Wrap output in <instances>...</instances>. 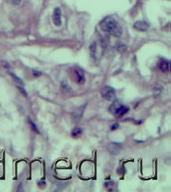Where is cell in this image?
Here are the masks:
<instances>
[{"mask_svg": "<svg viewBox=\"0 0 171 192\" xmlns=\"http://www.w3.org/2000/svg\"><path fill=\"white\" fill-rule=\"evenodd\" d=\"M109 148H112V149H113V151H111V153H113V154H117V152L120 150V145L118 143H113L110 144L109 146H108V149H109Z\"/></svg>", "mask_w": 171, "mask_h": 192, "instance_id": "8", "label": "cell"}, {"mask_svg": "<svg viewBox=\"0 0 171 192\" xmlns=\"http://www.w3.org/2000/svg\"><path fill=\"white\" fill-rule=\"evenodd\" d=\"M33 74H34V75L35 76V77H38L39 75H41V72L37 71H33Z\"/></svg>", "mask_w": 171, "mask_h": 192, "instance_id": "15", "label": "cell"}, {"mask_svg": "<svg viewBox=\"0 0 171 192\" xmlns=\"http://www.w3.org/2000/svg\"><path fill=\"white\" fill-rule=\"evenodd\" d=\"M8 2L12 5H14V6H17L19 4H20L21 3V0H8Z\"/></svg>", "mask_w": 171, "mask_h": 192, "instance_id": "12", "label": "cell"}, {"mask_svg": "<svg viewBox=\"0 0 171 192\" xmlns=\"http://www.w3.org/2000/svg\"><path fill=\"white\" fill-rule=\"evenodd\" d=\"M19 90H20V91H21L23 92V94H24V95H27V93H26V91H24V90L23 89V88H19Z\"/></svg>", "mask_w": 171, "mask_h": 192, "instance_id": "16", "label": "cell"}, {"mask_svg": "<svg viewBox=\"0 0 171 192\" xmlns=\"http://www.w3.org/2000/svg\"><path fill=\"white\" fill-rule=\"evenodd\" d=\"M117 128H119V125L117 123H115L113 124V126H111V130L112 131H114V130H117Z\"/></svg>", "mask_w": 171, "mask_h": 192, "instance_id": "14", "label": "cell"}, {"mask_svg": "<svg viewBox=\"0 0 171 192\" xmlns=\"http://www.w3.org/2000/svg\"><path fill=\"white\" fill-rule=\"evenodd\" d=\"M12 76H13V78H14V79H15V81H16V82H17V83H20V84H23V81L21 80V79H19V78H18L17 76H16V75H14V74H12Z\"/></svg>", "mask_w": 171, "mask_h": 192, "instance_id": "13", "label": "cell"}, {"mask_svg": "<svg viewBox=\"0 0 171 192\" xmlns=\"http://www.w3.org/2000/svg\"><path fill=\"white\" fill-rule=\"evenodd\" d=\"M100 26L102 31L116 37H119L122 34V30L117 20L112 17L105 18L100 23Z\"/></svg>", "mask_w": 171, "mask_h": 192, "instance_id": "1", "label": "cell"}, {"mask_svg": "<svg viewBox=\"0 0 171 192\" xmlns=\"http://www.w3.org/2000/svg\"><path fill=\"white\" fill-rule=\"evenodd\" d=\"M129 111V107L128 106H124V105H120V106L117 107L116 111H114L113 115H115L117 118L122 117L123 115H126V113H128V111Z\"/></svg>", "mask_w": 171, "mask_h": 192, "instance_id": "5", "label": "cell"}, {"mask_svg": "<svg viewBox=\"0 0 171 192\" xmlns=\"http://www.w3.org/2000/svg\"><path fill=\"white\" fill-rule=\"evenodd\" d=\"M52 21H53L55 26H61V23H62V21H61V11H60V9L59 7L55 8L53 14H52Z\"/></svg>", "mask_w": 171, "mask_h": 192, "instance_id": "3", "label": "cell"}, {"mask_svg": "<svg viewBox=\"0 0 171 192\" xmlns=\"http://www.w3.org/2000/svg\"><path fill=\"white\" fill-rule=\"evenodd\" d=\"M75 75H76V80L79 84H82L85 82L84 75L81 71H79V70L75 71Z\"/></svg>", "mask_w": 171, "mask_h": 192, "instance_id": "7", "label": "cell"}, {"mask_svg": "<svg viewBox=\"0 0 171 192\" xmlns=\"http://www.w3.org/2000/svg\"><path fill=\"white\" fill-rule=\"evenodd\" d=\"M96 51H97V43L93 42L91 44V46H90V53H91V55L92 58L95 57Z\"/></svg>", "mask_w": 171, "mask_h": 192, "instance_id": "9", "label": "cell"}, {"mask_svg": "<svg viewBox=\"0 0 171 192\" xmlns=\"http://www.w3.org/2000/svg\"><path fill=\"white\" fill-rule=\"evenodd\" d=\"M149 23L146 21H137L136 23L133 24V27L137 31H146L149 29Z\"/></svg>", "mask_w": 171, "mask_h": 192, "instance_id": "4", "label": "cell"}, {"mask_svg": "<svg viewBox=\"0 0 171 192\" xmlns=\"http://www.w3.org/2000/svg\"><path fill=\"white\" fill-rule=\"evenodd\" d=\"M101 95H102L103 98L106 99V100H113L116 96V93H115V90L111 87V86H105L102 90H101Z\"/></svg>", "mask_w": 171, "mask_h": 192, "instance_id": "2", "label": "cell"}, {"mask_svg": "<svg viewBox=\"0 0 171 192\" xmlns=\"http://www.w3.org/2000/svg\"><path fill=\"white\" fill-rule=\"evenodd\" d=\"M28 121H29V123H30V125L32 126V130H33L35 132H36V133H38V134H39V133H40V131H39V130H38L37 126H35L34 123H33V121H32V119H30V118L28 119Z\"/></svg>", "mask_w": 171, "mask_h": 192, "instance_id": "11", "label": "cell"}, {"mask_svg": "<svg viewBox=\"0 0 171 192\" xmlns=\"http://www.w3.org/2000/svg\"><path fill=\"white\" fill-rule=\"evenodd\" d=\"M159 68L163 72H167L170 69V62L165 59H161L159 62Z\"/></svg>", "mask_w": 171, "mask_h": 192, "instance_id": "6", "label": "cell"}, {"mask_svg": "<svg viewBox=\"0 0 171 192\" xmlns=\"http://www.w3.org/2000/svg\"><path fill=\"white\" fill-rule=\"evenodd\" d=\"M81 134H82V130L80 127H76L71 131V135L73 137H76V136L81 135Z\"/></svg>", "mask_w": 171, "mask_h": 192, "instance_id": "10", "label": "cell"}]
</instances>
